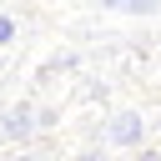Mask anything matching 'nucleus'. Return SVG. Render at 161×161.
Listing matches in <instances>:
<instances>
[{
    "instance_id": "1",
    "label": "nucleus",
    "mask_w": 161,
    "mask_h": 161,
    "mask_svg": "<svg viewBox=\"0 0 161 161\" xmlns=\"http://www.w3.org/2000/svg\"><path fill=\"white\" fill-rule=\"evenodd\" d=\"M10 40H15V20H10V15H0V45H10Z\"/></svg>"
}]
</instances>
